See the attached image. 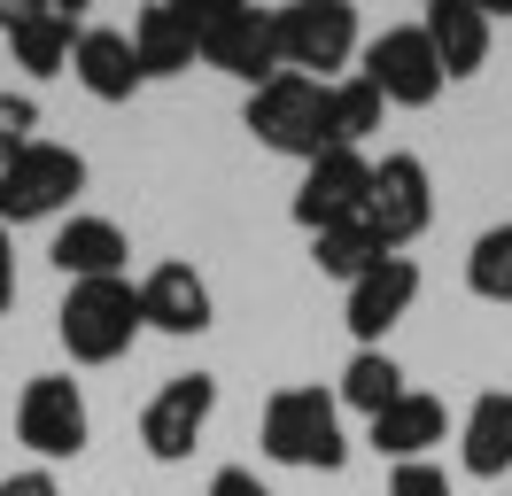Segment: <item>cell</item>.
I'll use <instances>...</instances> for the list:
<instances>
[{"label": "cell", "instance_id": "obj_1", "mask_svg": "<svg viewBox=\"0 0 512 496\" xmlns=\"http://www.w3.org/2000/svg\"><path fill=\"white\" fill-rule=\"evenodd\" d=\"M256 450L272 465H303V473H342L350 465V434H342V403L334 388H280L256 419Z\"/></svg>", "mask_w": 512, "mask_h": 496}, {"label": "cell", "instance_id": "obj_2", "mask_svg": "<svg viewBox=\"0 0 512 496\" xmlns=\"http://www.w3.org/2000/svg\"><path fill=\"white\" fill-rule=\"evenodd\" d=\"M241 124H249V140H256V148L295 155V163H319V155L334 148V86L280 70L272 86H256V93H249Z\"/></svg>", "mask_w": 512, "mask_h": 496}, {"label": "cell", "instance_id": "obj_3", "mask_svg": "<svg viewBox=\"0 0 512 496\" xmlns=\"http://www.w3.org/2000/svg\"><path fill=\"white\" fill-rule=\"evenodd\" d=\"M140 287L132 279H78L55 310V334H63L70 365H117L132 341H140Z\"/></svg>", "mask_w": 512, "mask_h": 496}, {"label": "cell", "instance_id": "obj_4", "mask_svg": "<svg viewBox=\"0 0 512 496\" xmlns=\"http://www.w3.org/2000/svg\"><path fill=\"white\" fill-rule=\"evenodd\" d=\"M194 55L256 93L280 78V24H272V8H249V0H202L194 8Z\"/></svg>", "mask_w": 512, "mask_h": 496}, {"label": "cell", "instance_id": "obj_5", "mask_svg": "<svg viewBox=\"0 0 512 496\" xmlns=\"http://www.w3.org/2000/svg\"><path fill=\"white\" fill-rule=\"evenodd\" d=\"M272 24H280V70H295V78L342 86V70L365 55L350 0H295V8H272Z\"/></svg>", "mask_w": 512, "mask_h": 496}, {"label": "cell", "instance_id": "obj_6", "mask_svg": "<svg viewBox=\"0 0 512 496\" xmlns=\"http://www.w3.org/2000/svg\"><path fill=\"white\" fill-rule=\"evenodd\" d=\"M16 442H24L47 473L70 465V458H86V442H94L86 388H78L70 372H39V380H24V396H16Z\"/></svg>", "mask_w": 512, "mask_h": 496}, {"label": "cell", "instance_id": "obj_7", "mask_svg": "<svg viewBox=\"0 0 512 496\" xmlns=\"http://www.w3.org/2000/svg\"><path fill=\"white\" fill-rule=\"evenodd\" d=\"M86 194V155L63 140H39L0 171V225H39V217H63Z\"/></svg>", "mask_w": 512, "mask_h": 496}, {"label": "cell", "instance_id": "obj_8", "mask_svg": "<svg viewBox=\"0 0 512 496\" xmlns=\"http://www.w3.org/2000/svg\"><path fill=\"white\" fill-rule=\"evenodd\" d=\"M210 419H218V380L210 372H171L140 411V450L156 465H187L194 442L210 434Z\"/></svg>", "mask_w": 512, "mask_h": 496}, {"label": "cell", "instance_id": "obj_9", "mask_svg": "<svg viewBox=\"0 0 512 496\" xmlns=\"http://www.w3.org/2000/svg\"><path fill=\"white\" fill-rule=\"evenodd\" d=\"M427 225H435V179H427V163L419 155H381L373 163V194H365V233L388 256H404Z\"/></svg>", "mask_w": 512, "mask_h": 496}, {"label": "cell", "instance_id": "obj_10", "mask_svg": "<svg viewBox=\"0 0 512 496\" xmlns=\"http://www.w3.org/2000/svg\"><path fill=\"white\" fill-rule=\"evenodd\" d=\"M357 78H373L388 109H427V101L450 86L443 62H435V39L419 24H388L381 39H365V70H357Z\"/></svg>", "mask_w": 512, "mask_h": 496}, {"label": "cell", "instance_id": "obj_11", "mask_svg": "<svg viewBox=\"0 0 512 496\" xmlns=\"http://www.w3.org/2000/svg\"><path fill=\"white\" fill-rule=\"evenodd\" d=\"M365 194H373V163L365 148H326L319 163H303V186H295V225L303 233H334V225H357L365 217Z\"/></svg>", "mask_w": 512, "mask_h": 496}, {"label": "cell", "instance_id": "obj_12", "mask_svg": "<svg viewBox=\"0 0 512 496\" xmlns=\"http://www.w3.org/2000/svg\"><path fill=\"white\" fill-rule=\"evenodd\" d=\"M412 303H419V264L412 256H381L357 287H342V326H350L357 349H381L388 326L412 318Z\"/></svg>", "mask_w": 512, "mask_h": 496}, {"label": "cell", "instance_id": "obj_13", "mask_svg": "<svg viewBox=\"0 0 512 496\" xmlns=\"http://www.w3.org/2000/svg\"><path fill=\"white\" fill-rule=\"evenodd\" d=\"M78 31H86L78 8H55V0H0V39H8L16 70H32V78H63Z\"/></svg>", "mask_w": 512, "mask_h": 496}, {"label": "cell", "instance_id": "obj_14", "mask_svg": "<svg viewBox=\"0 0 512 496\" xmlns=\"http://www.w3.org/2000/svg\"><path fill=\"white\" fill-rule=\"evenodd\" d=\"M140 318H148L156 334H171V341L210 334V318H218V303H210V279L194 272L187 256H163L156 272L140 279Z\"/></svg>", "mask_w": 512, "mask_h": 496}, {"label": "cell", "instance_id": "obj_15", "mask_svg": "<svg viewBox=\"0 0 512 496\" xmlns=\"http://www.w3.org/2000/svg\"><path fill=\"white\" fill-rule=\"evenodd\" d=\"M47 256H55V272H63L70 287H78V279H125L132 241H125V225H117V217H86V210H70L63 225H55Z\"/></svg>", "mask_w": 512, "mask_h": 496}, {"label": "cell", "instance_id": "obj_16", "mask_svg": "<svg viewBox=\"0 0 512 496\" xmlns=\"http://www.w3.org/2000/svg\"><path fill=\"white\" fill-rule=\"evenodd\" d=\"M450 434H458L450 403H443V396H419V388H404V396H396L381 419H373V450H381V458H396V465H419V458H435Z\"/></svg>", "mask_w": 512, "mask_h": 496}, {"label": "cell", "instance_id": "obj_17", "mask_svg": "<svg viewBox=\"0 0 512 496\" xmlns=\"http://www.w3.org/2000/svg\"><path fill=\"white\" fill-rule=\"evenodd\" d=\"M419 31L435 39V62H443V78H474L481 62H489V39H497V16L481 8V0H427V16Z\"/></svg>", "mask_w": 512, "mask_h": 496}, {"label": "cell", "instance_id": "obj_18", "mask_svg": "<svg viewBox=\"0 0 512 496\" xmlns=\"http://www.w3.org/2000/svg\"><path fill=\"white\" fill-rule=\"evenodd\" d=\"M70 78L94 93V101H109V109L148 86L140 62H132V31H117V24H86V31H78V47H70Z\"/></svg>", "mask_w": 512, "mask_h": 496}, {"label": "cell", "instance_id": "obj_19", "mask_svg": "<svg viewBox=\"0 0 512 496\" xmlns=\"http://www.w3.org/2000/svg\"><path fill=\"white\" fill-rule=\"evenodd\" d=\"M458 473L505 481L512 473V388H481L458 419Z\"/></svg>", "mask_w": 512, "mask_h": 496}, {"label": "cell", "instance_id": "obj_20", "mask_svg": "<svg viewBox=\"0 0 512 496\" xmlns=\"http://www.w3.org/2000/svg\"><path fill=\"white\" fill-rule=\"evenodd\" d=\"M132 62H140V78H179L194 70V8L187 0H156V8H140L132 16Z\"/></svg>", "mask_w": 512, "mask_h": 496}, {"label": "cell", "instance_id": "obj_21", "mask_svg": "<svg viewBox=\"0 0 512 496\" xmlns=\"http://www.w3.org/2000/svg\"><path fill=\"white\" fill-rule=\"evenodd\" d=\"M396 396H404V365H396L388 349H357L350 365H342V380H334V403H342V411H365V427H373Z\"/></svg>", "mask_w": 512, "mask_h": 496}, {"label": "cell", "instance_id": "obj_22", "mask_svg": "<svg viewBox=\"0 0 512 496\" xmlns=\"http://www.w3.org/2000/svg\"><path fill=\"white\" fill-rule=\"evenodd\" d=\"M381 256H388V248L365 233V217H357V225H334V233H311V272L342 279V287H357Z\"/></svg>", "mask_w": 512, "mask_h": 496}, {"label": "cell", "instance_id": "obj_23", "mask_svg": "<svg viewBox=\"0 0 512 496\" xmlns=\"http://www.w3.org/2000/svg\"><path fill=\"white\" fill-rule=\"evenodd\" d=\"M466 295L474 303H512V217L505 225H489V233H474V248H466Z\"/></svg>", "mask_w": 512, "mask_h": 496}, {"label": "cell", "instance_id": "obj_24", "mask_svg": "<svg viewBox=\"0 0 512 496\" xmlns=\"http://www.w3.org/2000/svg\"><path fill=\"white\" fill-rule=\"evenodd\" d=\"M381 117H388V101H381V86L373 78H342L334 86V148H365L373 132H381Z\"/></svg>", "mask_w": 512, "mask_h": 496}, {"label": "cell", "instance_id": "obj_25", "mask_svg": "<svg viewBox=\"0 0 512 496\" xmlns=\"http://www.w3.org/2000/svg\"><path fill=\"white\" fill-rule=\"evenodd\" d=\"M24 148H39V101H32V93H8V86H0V171H8Z\"/></svg>", "mask_w": 512, "mask_h": 496}, {"label": "cell", "instance_id": "obj_26", "mask_svg": "<svg viewBox=\"0 0 512 496\" xmlns=\"http://www.w3.org/2000/svg\"><path fill=\"white\" fill-rule=\"evenodd\" d=\"M388 496H450V473L435 458H419V465H396L388 473Z\"/></svg>", "mask_w": 512, "mask_h": 496}, {"label": "cell", "instance_id": "obj_27", "mask_svg": "<svg viewBox=\"0 0 512 496\" xmlns=\"http://www.w3.org/2000/svg\"><path fill=\"white\" fill-rule=\"evenodd\" d=\"M0 496H63V481L47 465H24V473H0Z\"/></svg>", "mask_w": 512, "mask_h": 496}, {"label": "cell", "instance_id": "obj_28", "mask_svg": "<svg viewBox=\"0 0 512 496\" xmlns=\"http://www.w3.org/2000/svg\"><path fill=\"white\" fill-rule=\"evenodd\" d=\"M210 496H272V489L256 481V465H218V473H210Z\"/></svg>", "mask_w": 512, "mask_h": 496}, {"label": "cell", "instance_id": "obj_29", "mask_svg": "<svg viewBox=\"0 0 512 496\" xmlns=\"http://www.w3.org/2000/svg\"><path fill=\"white\" fill-rule=\"evenodd\" d=\"M16 310V248H8V225H0V318Z\"/></svg>", "mask_w": 512, "mask_h": 496}, {"label": "cell", "instance_id": "obj_30", "mask_svg": "<svg viewBox=\"0 0 512 496\" xmlns=\"http://www.w3.org/2000/svg\"><path fill=\"white\" fill-rule=\"evenodd\" d=\"M505 496H512V489H505Z\"/></svg>", "mask_w": 512, "mask_h": 496}]
</instances>
